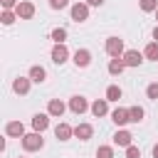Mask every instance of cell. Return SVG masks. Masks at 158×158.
I'll return each mask as SVG.
<instances>
[{"label": "cell", "instance_id": "obj_9", "mask_svg": "<svg viewBox=\"0 0 158 158\" xmlns=\"http://www.w3.org/2000/svg\"><path fill=\"white\" fill-rule=\"evenodd\" d=\"M64 111H67V104H64L62 99H49V104H47V114H49L52 118H62Z\"/></svg>", "mask_w": 158, "mask_h": 158}, {"label": "cell", "instance_id": "obj_8", "mask_svg": "<svg viewBox=\"0 0 158 158\" xmlns=\"http://www.w3.org/2000/svg\"><path fill=\"white\" fill-rule=\"evenodd\" d=\"M72 62H74V64H77L79 69H86V67L91 64V52L81 47V49H77V52L72 54Z\"/></svg>", "mask_w": 158, "mask_h": 158}, {"label": "cell", "instance_id": "obj_2", "mask_svg": "<svg viewBox=\"0 0 158 158\" xmlns=\"http://www.w3.org/2000/svg\"><path fill=\"white\" fill-rule=\"evenodd\" d=\"M104 49H106V54L109 57H123V40L121 37H106V44H104Z\"/></svg>", "mask_w": 158, "mask_h": 158}, {"label": "cell", "instance_id": "obj_16", "mask_svg": "<svg viewBox=\"0 0 158 158\" xmlns=\"http://www.w3.org/2000/svg\"><path fill=\"white\" fill-rule=\"evenodd\" d=\"M91 136H94V126H91V123H77V126H74V138L89 141Z\"/></svg>", "mask_w": 158, "mask_h": 158}, {"label": "cell", "instance_id": "obj_24", "mask_svg": "<svg viewBox=\"0 0 158 158\" xmlns=\"http://www.w3.org/2000/svg\"><path fill=\"white\" fill-rule=\"evenodd\" d=\"M15 20H20V17H17V12H15V10H2V15H0V22H2V25H5V27H10V25H12V22H15Z\"/></svg>", "mask_w": 158, "mask_h": 158}, {"label": "cell", "instance_id": "obj_11", "mask_svg": "<svg viewBox=\"0 0 158 158\" xmlns=\"http://www.w3.org/2000/svg\"><path fill=\"white\" fill-rule=\"evenodd\" d=\"M111 121H114L118 128L126 126V123H131V114H128V109H123V106L114 109V111H111Z\"/></svg>", "mask_w": 158, "mask_h": 158}, {"label": "cell", "instance_id": "obj_29", "mask_svg": "<svg viewBox=\"0 0 158 158\" xmlns=\"http://www.w3.org/2000/svg\"><path fill=\"white\" fill-rule=\"evenodd\" d=\"M69 5V0H49V7L52 10H64Z\"/></svg>", "mask_w": 158, "mask_h": 158}, {"label": "cell", "instance_id": "obj_5", "mask_svg": "<svg viewBox=\"0 0 158 158\" xmlns=\"http://www.w3.org/2000/svg\"><path fill=\"white\" fill-rule=\"evenodd\" d=\"M121 59H123V64H126V67H141L146 57H143V52H138V49H126Z\"/></svg>", "mask_w": 158, "mask_h": 158}, {"label": "cell", "instance_id": "obj_6", "mask_svg": "<svg viewBox=\"0 0 158 158\" xmlns=\"http://www.w3.org/2000/svg\"><path fill=\"white\" fill-rule=\"evenodd\" d=\"M15 12H17L20 20H32V17H35V5H32L30 0H20L17 7H15Z\"/></svg>", "mask_w": 158, "mask_h": 158}, {"label": "cell", "instance_id": "obj_35", "mask_svg": "<svg viewBox=\"0 0 158 158\" xmlns=\"http://www.w3.org/2000/svg\"><path fill=\"white\" fill-rule=\"evenodd\" d=\"M17 158H25V156H17Z\"/></svg>", "mask_w": 158, "mask_h": 158}, {"label": "cell", "instance_id": "obj_23", "mask_svg": "<svg viewBox=\"0 0 158 158\" xmlns=\"http://www.w3.org/2000/svg\"><path fill=\"white\" fill-rule=\"evenodd\" d=\"M128 114H131V123H141L143 116H146L143 106H128Z\"/></svg>", "mask_w": 158, "mask_h": 158}, {"label": "cell", "instance_id": "obj_30", "mask_svg": "<svg viewBox=\"0 0 158 158\" xmlns=\"http://www.w3.org/2000/svg\"><path fill=\"white\" fill-rule=\"evenodd\" d=\"M0 5H2V10H15L17 0H0Z\"/></svg>", "mask_w": 158, "mask_h": 158}, {"label": "cell", "instance_id": "obj_14", "mask_svg": "<svg viewBox=\"0 0 158 158\" xmlns=\"http://www.w3.org/2000/svg\"><path fill=\"white\" fill-rule=\"evenodd\" d=\"M131 143H133V136H131V131H126V128H118V131L114 133V146L128 148Z\"/></svg>", "mask_w": 158, "mask_h": 158}, {"label": "cell", "instance_id": "obj_21", "mask_svg": "<svg viewBox=\"0 0 158 158\" xmlns=\"http://www.w3.org/2000/svg\"><path fill=\"white\" fill-rule=\"evenodd\" d=\"M143 57H146V59H151V62H158V42H156V40L146 44V49H143Z\"/></svg>", "mask_w": 158, "mask_h": 158}, {"label": "cell", "instance_id": "obj_13", "mask_svg": "<svg viewBox=\"0 0 158 158\" xmlns=\"http://www.w3.org/2000/svg\"><path fill=\"white\" fill-rule=\"evenodd\" d=\"M49 118H52V116H49L47 111H44V114H35V116H32V131H40V133L47 131V128H49Z\"/></svg>", "mask_w": 158, "mask_h": 158}, {"label": "cell", "instance_id": "obj_10", "mask_svg": "<svg viewBox=\"0 0 158 158\" xmlns=\"http://www.w3.org/2000/svg\"><path fill=\"white\" fill-rule=\"evenodd\" d=\"M30 84H32L30 77H17V79H12V91L17 96H25V94H30Z\"/></svg>", "mask_w": 158, "mask_h": 158}, {"label": "cell", "instance_id": "obj_32", "mask_svg": "<svg viewBox=\"0 0 158 158\" xmlns=\"http://www.w3.org/2000/svg\"><path fill=\"white\" fill-rule=\"evenodd\" d=\"M153 40H156V42H158V25H156V27H153Z\"/></svg>", "mask_w": 158, "mask_h": 158}, {"label": "cell", "instance_id": "obj_28", "mask_svg": "<svg viewBox=\"0 0 158 158\" xmlns=\"http://www.w3.org/2000/svg\"><path fill=\"white\" fill-rule=\"evenodd\" d=\"M126 158H141V148H138V146H133V143H131V146H128V148H126Z\"/></svg>", "mask_w": 158, "mask_h": 158}, {"label": "cell", "instance_id": "obj_7", "mask_svg": "<svg viewBox=\"0 0 158 158\" xmlns=\"http://www.w3.org/2000/svg\"><path fill=\"white\" fill-rule=\"evenodd\" d=\"M72 20L74 22H86L89 20V5L86 2H74L72 5Z\"/></svg>", "mask_w": 158, "mask_h": 158}, {"label": "cell", "instance_id": "obj_18", "mask_svg": "<svg viewBox=\"0 0 158 158\" xmlns=\"http://www.w3.org/2000/svg\"><path fill=\"white\" fill-rule=\"evenodd\" d=\"M96 118H101V116H106L109 114V99H96L94 104H91V109H89Z\"/></svg>", "mask_w": 158, "mask_h": 158}, {"label": "cell", "instance_id": "obj_20", "mask_svg": "<svg viewBox=\"0 0 158 158\" xmlns=\"http://www.w3.org/2000/svg\"><path fill=\"white\" fill-rule=\"evenodd\" d=\"M49 40H52L54 44H64V42H67V30H64V27H54V30L49 32Z\"/></svg>", "mask_w": 158, "mask_h": 158}, {"label": "cell", "instance_id": "obj_15", "mask_svg": "<svg viewBox=\"0 0 158 158\" xmlns=\"http://www.w3.org/2000/svg\"><path fill=\"white\" fill-rule=\"evenodd\" d=\"M54 136H57V141H69L72 136H74V126H69V123H57L54 126Z\"/></svg>", "mask_w": 158, "mask_h": 158}, {"label": "cell", "instance_id": "obj_26", "mask_svg": "<svg viewBox=\"0 0 158 158\" xmlns=\"http://www.w3.org/2000/svg\"><path fill=\"white\" fill-rule=\"evenodd\" d=\"M96 158H114V146H99Z\"/></svg>", "mask_w": 158, "mask_h": 158}, {"label": "cell", "instance_id": "obj_25", "mask_svg": "<svg viewBox=\"0 0 158 158\" xmlns=\"http://www.w3.org/2000/svg\"><path fill=\"white\" fill-rule=\"evenodd\" d=\"M138 5H141L143 12H156L158 10V0H138Z\"/></svg>", "mask_w": 158, "mask_h": 158}, {"label": "cell", "instance_id": "obj_34", "mask_svg": "<svg viewBox=\"0 0 158 158\" xmlns=\"http://www.w3.org/2000/svg\"><path fill=\"white\" fill-rule=\"evenodd\" d=\"M156 20H158V10H156Z\"/></svg>", "mask_w": 158, "mask_h": 158}, {"label": "cell", "instance_id": "obj_17", "mask_svg": "<svg viewBox=\"0 0 158 158\" xmlns=\"http://www.w3.org/2000/svg\"><path fill=\"white\" fill-rule=\"evenodd\" d=\"M27 77H30L35 84H42V81L47 79V69H44L42 64H32V67H30V72H27Z\"/></svg>", "mask_w": 158, "mask_h": 158}, {"label": "cell", "instance_id": "obj_27", "mask_svg": "<svg viewBox=\"0 0 158 158\" xmlns=\"http://www.w3.org/2000/svg\"><path fill=\"white\" fill-rule=\"evenodd\" d=\"M146 96L153 99V101H158V81H151V84L146 86Z\"/></svg>", "mask_w": 158, "mask_h": 158}, {"label": "cell", "instance_id": "obj_12", "mask_svg": "<svg viewBox=\"0 0 158 158\" xmlns=\"http://www.w3.org/2000/svg\"><path fill=\"white\" fill-rule=\"evenodd\" d=\"M5 136H10V138H22V136H25V123H22V121H7V123H5Z\"/></svg>", "mask_w": 158, "mask_h": 158}, {"label": "cell", "instance_id": "obj_3", "mask_svg": "<svg viewBox=\"0 0 158 158\" xmlns=\"http://www.w3.org/2000/svg\"><path fill=\"white\" fill-rule=\"evenodd\" d=\"M91 109V104L86 101V96H81V94H77V96H72L69 99V111L72 114H77V116H81L84 111H89Z\"/></svg>", "mask_w": 158, "mask_h": 158}, {"label": "cell", "instance_id": "obj_19", "mask_svg": "<svg viewBox=\"0 0 158 158\" xmlns=\"http://www.w3.org/2000/svg\"><path fill=\"white\" fill-rule=\"evenodd\" d=\"M123 69H126L123 59H121V57H111V62H109V74H111V77H121Z\"/></svg>", "mask_w": 158, "mask_h": 158}, {"label": "cell", "instance_id": "obj_1", "mask_svg": "<svg viewBox=\"0 0 158 158\" xmlns=\"http://www.w3.org/2000/svg\"><path fill=\"white\" fill-rule=\"evenodd\" d=\"M20 143H22V148H25L27 153H35V151H42V148H44V138H42L40 131L25 133V136L20 138Z\"/></svg>", "mask_w": 158, "mask_h": 158}, {"label": "cell", "instance_id": "obj_22", "mask_svg": "<svg viewBox=\"0 0 158 158\" xmlns=\"http://www.w3.org/2000/svg\"><path fill=\"white\" fill-rule=\"evenodd\" d=\"M121 96H123V91H121V86H118V84L106 86V99H109V101H118Z\"/></svg>", "mask_w": 158, "mask_h": 158}, {"label": "cell", "instance_id": "obj_31", "mask_svg": "<svg viewBox=\"0 0 158 158\" xmlns=\"http://www.w3.org/2000/svg\"><path fill=\"white\" fill-rule=\"evenodd\" d=\"M86 5H89V7H101L104 0H86Z\"/></svg>", "mask_w": 158, "mask_h": 158}, {"label": "cell", "instance_id": "obj_33", "mask_svg": "<svg viewBox=\"0 0 158 158\" xmlns=\"http://www.w3.org/2000/svg\"><path fill=\"white\" fill-rule=\"evenodd\" d=\"M151 153H153V158H158V143L153 146V151H151Z\"/></svg>", "mask_w": 158, "mask_h": 158}, {"label": "cell", "instance_id": "obj_4", "mask_svg": "<svg viewBox=\"0 0 158 158\" xmlns=\"http://www.w3.org/2000/svg\"><path fill=\"white\" fill-rule=\"evenodd\" d=\"M49 57H52V62H54L57 67H62V64L69 59V49H67V44H54L52 52H49Z\"/></svg>", "mask_w": 158, "mask_h": 158}]
</instances>
